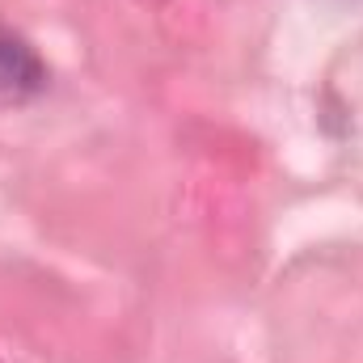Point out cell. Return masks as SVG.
<instances>
[{
    "mask_svg": "<svg viewBox=\"0 0 363 363\" xmlns=\"http://www.w3.org/2000/svg\"><path fill=\"white\" fill-rule=\"evenodd\" d=\"M351 4H355V0H351Z\"/></svg>",
    "mask_w": 363,
    "mask_h": 363,
    "instance_id": "cell-2",
    "label": "cell"
},
{
    "mask_svg": "<svg viewBox=\"0 0 363 363\" xmlns=\"http://www.w3.org/2000/svg\"><path fill=\"white\" fill-rule=\"evenodd\" d=\"M47 89V64L17 30L0 26V106H26Z\"/></svg>",
    "mask_w": 363,
    "mask_h": 363,
    "instance_id": "cell-1",
    "label": "cell"
}]
</instances>
